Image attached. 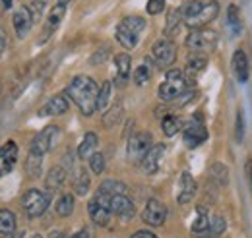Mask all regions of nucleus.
I'll list each match as a JSON object with an SVG mask.
<instances>
[{
	"label": "nucleus",
	"mask_w": 252,
	"mask_h": 238,
	"mask_svg": "<svg viewBox=\"0 0 252 238\" xmlns=\"http://www.w3.org/2000/svg\"><path fill=\"white\" fill-rule=\"evenodd\" d=\"M163 153H165V146H163V144H158V146H152V149L144 155V159H142V169H144L146 175L158 173L159 161H161Z\"/></svg>",
	"instance_id": "nucleus-11"
},
{
	"label": "nucleus",
	"mask_w": 252,
	"mask_h": 238,
	"mask_svg": "<svg viewBox=\"0 0 252 238\" xmlns=\"http://www.w3.org/2000/svg\"><path fill=\"white\" fill-rule=\"evenodd\" d=\"M196 194V180L192 178L190 173H183L181 175V182H179V196H177V202L179 204H189L192 202Z\"/></svg>",
	"instance_id": "nucleus-16"
},
{
	"label": "nucleus",
	"mask_w": 252,
	"mask_h": 238,
	"mask_svg": "<svg viewBox=\"0 0 252 238\" xmlns=\"http://www.w3.org/2000/svg\"><path fill=\"white\" fill-rule=\"evenodd\" d=\"M90 167H92V171H94L95 175H101V173L105 171V167H107L105 155H103V153H97V151H95L94 155L90 157Z\"/></svg>",
	"instance_id": "nucleus-37"
},
{
	"label": "nucleus",
	"mask_w": 252,
	"mask_h": 238,
	"mask_svg": "<svg viewBox=\"0 0 252 238\" xmlns=\"http://www.w3.org/2000/svg\"><path fill=\"white\" fill-rule=\"evenodd\" d=\"M90 184H92V180H90L88 171H86V169H78L76 178H74V190H76V194L86 196V194L90 192Z\"/></svg>",
	"instance_id": "nucleus-25"
},
{
	"label": "nucleus",
	"mask_w": 252,
	"mask_h": 238,
	"mask_svg": "<svg viewBox=\"0 0 252 238\" xmlns=\"http://www.w3.org/2000/svg\"><path fill=\"white\" fill-rule=\"evenodd\" d=\"M233 72L237 76V80L241 84H247L249 82V74H251V68H249V57L243 49L235 51L233 55Z\"/></svg>",
	"instance_id": "nucleus-13"
},
{
	"label": "nucleus",
	"mask_w": 252,
	"mask_h": 238,
	"mask_svg": "<svg viewBox=\"0 0 252 238\" xmlns=\"http://www.w3.org/2000/svg\"><path fill=\"white\" fill-rule=\"evenodd\" d=\"M6 45H8V37H6V33L0 30V57H2V53L6 51Z\"/></svg>",
	"instance_id": "nucleus-43"
},
{
	"label": "nucleus",
	"mask_w": 252,
	"mask_h": 238,
	"mask_svg": "<svg viewBox=\"0 0 252 238\" xmlns=\"http://www.w3.org/2000/svg\"><path fill=\"white\" fill-rule=\"evenodd\" d=\"M152 134L150 132H138L134 134L130 140H128V146H126V153H128V159L130 161H142L144 155L152 149Z\"/></svg>",
	"instance_id": "nucleus-5"
},
{
	"label": "nucleus",
	"mask_w": 252,
	"mask_h": 238,
	"mask_svg": "<svg viewBox=\"0 0 252 238\" xmlns=\"http://www.w3.org/2000/svg\"><path fill=\"white\" fill-rule=\"evenodd\" d=\"M138 39H140V35H136L134 31H130L126 26H123V24H119L117 26V41L125 47V49H134L136 45H138Z\"/></svg>",
	"instance_id": "nucleus-21"
},
{
	"label": "nucleus",
	"mask_w": 252,
	"mask_h": 238,
	"mask_svg": "<svg viewBox=\"0 0 252 238\" xmlns=\"http://www.w3.org/2000/svg\"><path fill=\"white\" fill-rule=\"evenodd\" d=\"M210 213L204 206L198 208V213H196V221L192 223V233L198 235V237H206L208 233V227H210Z\"/></svg>",
	"instance_id": "nucleus-20"
},
{
	"label": "nucleus",
	"mask_w": 252,
	"mask_h": 238,
	"mask_svg": "<svg viewBox=\"0 0 252 238\" xmlns=\"http://www.w3.org/2000/svg\"><path fill=\"white\" fill-rule=\"evenodd\" d=\"M59 136V128L57 126H47L41 134H37L33 138L32 148H30V153H35V155H45L49 153L53 146H55V140Z\"/></svg>",
	"instance_id": "nucleus-8"
},
{
	"label": "nucleus",
	"mask_w": 252,
	"mask_h": 238,
	"mask_svg": "<svg viewBox=\"0 0 252 238\" xmlns=\"http://www.w3.org/2000/svg\"><path fill=\"white\" fill-rule=\"evenodd\" d=\"M212 45H214L212 35H208V33H204L200 30H192L189 33V37H187V47L194 53H200V51H204V49H208Z\"/></svg>",
	"instance_id": "nucleus-15"
},
{
	"label": "nucleus",
	"mask_w": 252,
	"mask_h": 238,
	"mask_svg": "<svg viewBox=\"0 0 252 238\" xmlns=\"http://www.w3.org/2000/svg\"><path fill=\"white\" fill-rule=\"evenodd\" d=\"M45 4H47V0H33L32 4V16L33 20L37 22V20H41V16H43V10H45Z\"/></svg>",
	"instance_id": "nucleus-40"
},
{
	"label": "nucleus",
	"mask_w": 252,
	"mask_h": 238,
	"mask_svg": "<svg viewBox=\"0 0 252 238\" xmlns=\"http://www.w3.org/2000/svg\"><path fill=\"white\" fill-rule=\"evenodd\" d=\"M10 238H22V237H18V235H10Z\"/></svg>",
	"instance_id": "nucleus-48"
},
{
	"label": "nucleus",
	"mask_w": 252,
	"mask_h": 238,
	"mask_svg": "<svg viewBox=\"0 0 252 238\" xmlns=\"http://www.w3.org/2000/svg\"><path fill=\"white\" fill-rule=\"evenodd\" d=\"M247 175H249V182H251V188H252V159L247 163Z\"/></svg>",
	"instance_id": "nucleus-45"
},
{
	"label": "nucleus",
	"mask_w": 252,
	"mask_h": 238,
	"mask_svg": "<svg viewBox=\"0 0 252 238\" xmlns=\"http://www.w3.org/2000/svg\"><path fill=\"white\" fill-rule=\"evenodd\" d=\"M88 211H90V217H92V221H94L95 225H99V227H105L107 223H109V219H111V208H107V206H103L101 202H97V200H92L90 204H88Z\"/></svg>",
	"instance_id": "nucleus-17"
},
{
	"label": "nucleus",
	"mask_w": 252,
	"mask_h": 238,
	"mask_svg": "<svg viewBox=\"0 0 252 238\" xmlns=\"http://www.w3.org/2000/svg\"><path fill=\"white\" fill-rule=\"evenodd\" d=\"M16 231V215L10 209H0V235L10 237Z\"/></svg>",
	"instance_id": "nucleus-23"
},
{
	"label": "nucleus",
	"mask_w": 252,
	"mask_h": 238,
	"mask_svg": "<svg viewBox=\"0 0 252 238\" xmlns=\"http://www.w3.org/2000/svg\"><path fill=\"white\" fill-rule=\"evenodd\" d=\"M64 14H66V6L64 4H57V6H53L51 8V14H49V20H47V26H45V33H43V37H41V41H45L53 31L59 28V24L63 22Z\"/></svg>",
	"instance_id": "nucleus-19"
},
{
	"label": "nucleus",
	"mask_w": 252,
	"mask_h": 238,
	"mask_svg": "<svg viewBox=\"0 0 252 238\" xmlns=\"http://www.w3.org/2000/svg\"><path fill=\"white\" fill-rule=\"evenodd\" d=\"M33 22H35V20H33L32 10H30L28 6H22V8L14 14V28H16V33H18L20 39H24V37L30 33Z\"/></svg>",
	"instance_id": "nucleus-10"
},
{
	"label": "nucleus",
	"mask_w": 252,
	"mask_h": 238,
	"mask_svg": "<svg viewBox=\"0 0 252 238\" xmlns=\"http://www.w3.org/2000/svg\"><path fill=\"white\" fill-rule=\"evenodd\" d=\"M150 76H152V68H150L148 64H142V66H138L136 72H134V82H136L138 86H144V84L150 82Z\"/></svg>",
	"instance_id": "nucleus-36"
},
{
	"label": "nucleus",
	"mask_w": 252,
	"mask_h": 238,
	"mask_svg": "<svg viewBox=\"0 0 252 238\" xmlns=\"http://www.w3.org/2000/svg\"><path fill=\"white\" fill-rule=\"evenodd\" d=\"M181 24H183V14H181V10H171V12H169V16H167V28H165L169 39H171L173 35H177V33H179Z\"/></svg>",
	"instance_id": "nucleus-28"
},
{
	"label": "nucleus",
	"mask_w": 252,
	"mask_h": 238,
	"mask_svg": "<svg viewBox=\"0 0 252 238\" xmlns=\"http://www.w3.org/2000/svg\"><path fill=\"white\" fill-rule=\"evenodd\" d=\"M74 211V196L72 194H64L63 198L57 202V213L61 217H70Z\"/></svg>",
	"instance_id": "nucleus-32"
},
{
	"label": "nucleus",
	"mask_w": 252,
	"mask_h": 238,
	"mask_svg": "<svg viewBox=\"0 0 252 238\" xmlns=\"http://www.w3.org/2000/svg\"><path fill=\"white\" fill-rule=\"evenodd\" d=\"M32 238H41V237H39V235H35V237H32Z\"/></svg>",
	"instance_id": "nucleus-49"
},
{
	"label": "nucleus",
	"mask_w": 252,
	"mask_h": 238,
	"mask_svg": "<svg viewBox=\"0 0 252 238\" xmlns=\"http://www.w3.org/2000/svg\"><path fill=\"white\" fill-rule=\"evenodd\" d=\"M121 111H123V109H121V105L117 103V105L113 107L111 113H105V117H103L105 124H107V126H113L115 122H119V119H121Z\"/></svg>",
	"instance_id": "nucleus-38"
},
{
	"label": "nucleus",
	"mask_w": 252,
	"mask_h": 238,
	"mask_svg": "<svg viewBox=\"0 0 252 238\" xmlns=\"http://www.w3.org/2000/svg\"><path fill=\"white\" fill-rule=\"evenodd\" d=\"M130 238H158V237L154 233H150V231H136Z\"/></svg>",
	"instance_id": "nucleus-42"
},
{
	"label": "nucleus",
	"mask_w": 252,
	"mask_h": 238,
	"mask_svg": "<svg viewBox=\"0 0 252 238\" xmlns=\"http://www.w3.org/2000/svg\"><path fill=\"white\" fill-rule=\"evenodd\" d=\"M163 8H165V0H148V14H152V16H156V14H161L163 12Z\"/></svg>",
	"instance_id": "nucleus-41"
},
{
	"label": "nucleus",
	"mask_w": 252,
	"mask_h": 238,
	"mask_svg": "<svg viewBox=\"0 0 252 238\" xmlns=\"http://www.w3.org/2000/svg\"><path fill=\"white\" fill-rule=\"evenodd\" d=\"M64 178H66V173H64L63 167H55V169H51L49 175H47V188H49L51 192L59 190V188L64 184Z\"/></svg>",
	"instance_id": "nucleus-26"
},
{
	"label": "nucleus",
	"mask_w": 252,
	"mask_h": 238,
	"mask_svg": "<svg viewBox=\"0 0 252 238\" xmlns=\"http://www.w3.org/2000/svg\"><path fill=\"white\" fill-rule=\"evenodd\" d=\"M68 111V99L64 95H55L47 101V105L39 111V117H61Z\"/></svg>",
	"instance_id": "nucleus-14"
},
{
	"label": "nucleus",
	"mask_w": 252,
	"mask_h": 238,
	"mask_svg": "<svg viewBox=\"0 0 252 238\" xmlns=\"http://www.w3.org/2000/svg\"><path fill=\"white\" fill-rule=\"evenodd\" d=\"M97 144H99L97 134H95V132H88V134L84 136V142H82L80 148H78V157H80V159H88V157H92V155L95 153Z\"/></svg>",
	"instance_id": "nucleus-22"
},
{
	"label": "nucleus",
	"mask_w": 252,
	"mask_h": 238,
	"mask_svg": "<svg viewBox=\"0 0 252 238\" xmlns=\"http://www.w3.org/2000/svg\"><path fill=\"white\" fill-rule=\"evenodd\" d=\"M49 194L47 192H41V190H30L24 194L22 198V208L26 211L28 217H41L45 213V209L49 208Z\"/></svg>",
	"instance_id": "nucleus-4"
},
{
	"label": "nucleus",
	"mask_w": 252,
	"mask_h": 238,
	"mask_svg": "<svg viewBox=\"0 0 252 238\" xmlns=\"http://www.w3.org/2000/svg\"><path fill=\"white\" fill-rule=\"evenodd\" d=\"M161 128H163L165 136L173 138V136H177L183 130V120L179 119V117H175V115H167L165 119L161 120Z\"/></svg>",
	"instance_id": "nucleus-24"
},
{
	"label": "nucleus",
	"mask_w": 252,
	"mask_h": 238,
	"mask_svg": "<svg viewBox=\"0 0 252 238\" xmlns=\"http://www.w3.org/2000/svg\"><path fill=\"white\" fill-rule=\"evenodd\" d=\"M16 159H18V148L14 142H8L6 146L0 148V177L8 175L14 169Z\"/></svg>",
	"instance_id": "nucleus-12"
},
{
	"label": "nucleus",
	"mask_w": 252,
	"mask_h": 238,
	"mask_svg": "<svg viewBox=\"0 0 252 238\" xmlns=\"http://www.w3.org/2000/svg\"><path fill=\"white\" fill-rule=\"evenodd\" d=\"M206 64H208V59H206L204 55L196 53V55H192V57L189 59V64H187V72H189L190 76H196L200 70H204V68H206Z\"/></svg>",
	"instance_id": "nucleus-31"
},
{
	"label": "nucleus",
	"mask_w": 252,
	"mask_h": 238,
	"mask_svg": "<svg viewBox=\"0 0 252 238\" xmlns=\"http://www.w3.org/2000/svg\"><path fill=\"white\" fill-rule=\"evenodd\" d=\"M111 211L117 213V215H121V217H125V219H130V217L134 215L136 208H134L132 200L126 198L125 194H117V196H113V200H111Z\"/></svg>",
	"instance_id": "nucleus-18"
},
{
	"label": "nucleus",
	"mask_w": 252,
	"mask_h": 238,
	"mask_svg": "<svg viewBox=\"0 0 252 238\" xmlns=\"http://www.w3.org/2000/svg\"><path fill=\"white\" fill-rule=\"evenodd\" d=\"M142 219H144V223H148L152 227H161L167 219V208L159 200H150L142 211Z\"/></svg>",
	"instance_id": "nucleus-9"
},
{
	"label": "nucleus",
	"mask_w": 252,
	"mask_h": 238,
	"mask_svg": "<svg viewBox=\"0 0 252 238\" xmlns=\"http://www.w3.org/2000/svg\"><path fill=\"white\" fill-rule=\"evenodd\" d=\"M183 140H185V146L190 149L200 148L206 140H208V130L202 122H196L192 120L189 124L183 126Z\"/></svg>",
	"instance_id": "nucleus-7"
},
{
	"label": "nucleus",
	"mask_w": 252,
	"mask_h": 238,
	"mask_svg": "<svg viewBox=\"0 0 252 238\" xmlns=\"http://www.w3.org/2000/svg\"><path fill=\"white\" fill-rule=\"evenodd\" d=\"M101 190H105V192L111 194V196H117V194H125L126 184L125 182H119V180H105V182L101 184Z\"/></svg>",
	"instance_id": "nucleus-35"
},
{
	"label": "nucleus",
	"mask_w": 252,
	"mask_h": 238,
	"mask_svg": "<svg viewBox=\"0 0 252 238\" xmlns=\"http://www.w3.org/2000/svg\"><path fill=\"white\" fill-rule=\"evenodd\" d=\"M66 95L76 103V107L82 111V115L92 117L97 111V97H99V86L90 76H76L68 88Z\"/></svg>",
	"instance_id": "nucleus-1"
},
{
	"label": "nucleus",
	"mask_w": 252,
	"mask_h": 238,
	"mask_svg": "<svg viewBox=\"0 0 252 238\" xmlns=\"http://www.w3.org/2000/svg\"><path fill=\"white\" fill-rule=\"evenodd\" d=\"M187 89V78H185V72L173 68L167 72L165 76V82L159 86L158 95L161 101H173L177 97H181Z\"/></svg>",
	"instance_id": "nucleus-3"
},
{
	"label": "nucleus",
	"mask_w": 252,
	"mask_h": 238,
	"mask_svg": "<svg viewBox=\"0 0 252 238\" xmlns=\"http://www.w3.org/2000/svg\"><path fill=\"white\" fill-rule=\"evenodd\" d=\"M41 165H43V155L30 153L28 163H26V169H28V175H30L32 178H37V177L41 175Z\"/></svg>",
	"instance_id": "nucleus-33"
},
{
	"label": "nucleus",
	"mask_w": 252,
	"mask_h": 238,
	"mask_svg": "<svg viewBox=\"0 0 252 238\" xmlns=\"http://www.w3.org/2000/svg\"><path fill=\"white\" fill-rule=\"evenodd\" d=\"M49 238H64L63 237V233H59V231H55V233H53V235H51V237Z\"/></svg>",
	"instance_id": "nucleus-46"
},
{
	"label": "nucleus",
	"mask_w": 252,
	"mask_h": 238,
	"mask_svg": "<svg viewBox=\"0 0 252 238\" xmlns=\"http://www.w3.org/2000/svg\"><path fill=\"white\" fill-rule=\"evenodd\" d=\"M243 136H245V117H243V111H239L237 113V128H235V138L239 144L243 142Z\"/></svg>",
	"instance_id": "nucleus-39"
},
{
	"label": "nucleus",
	"mask_w": 252,
	"mask_h": 238,
	"mask_svg": "<svg viewBox=\"0 0 252 238\" xmlns=\"http://www.w3.org/2000/svg\"><path fill=\"white\" fill-rule=\"evenodd\" d=\"M115 66H117V72H119V78L125 82L126 78L130 76V68H132V59L126 55V53H121L115 57Z\"/></svg>",
	"instance_id": "nucleus-29"
},
{
	"label": "nucleus",
	"mask_w": 252,
	"mask_h": 238,
	"mask_svg": "<svg viewBox=\"0 0 252 238\" xmlns=\"http://www.w3.org/2000/svg\"><path fill=\"white\" fill-rule=\"evenodd\" d=\"M227 26L235 35H239L243 31V22H241V16H239V8L235 4H231L227 8Z\"/></svg>",
	"instance_id": "nucleus-27"
},
{
	"label": "nucleus",
	"mask_w": 252,
	"mask_h": 238,
	"mask_svg": "<svg viewBox=\"0 0 252 238\" xmlns=\"http://www.w3.org/2000/svg\"><path fill=\"white\" fill-rule=\"evenodd\" d=\"M68 2H70V0H59V4H64V6H66Z\"/></svg>",
	"instance_id": "nucleus-47"
},
{
	"label": "nucleus",
	"mask_w": 252,
	"mask_h": 238,
	"mask_svg": "<svg viewBox=\"0 0 252 238\" xmlns=\"http://www.w3.org/2000/svg\"><path fill=\"white\" fill-rule=\"evenodd\" d=\"M225 219L221 217V215H214V217H210V227H208V233H206V237H220L221 233L225 231Z\"/></svg>",
	"instance_id": "nucleus-34"
},
{
	"label": "nucleus",
	"mask_w": 252,
	"mask_h": 238,
	"mask_svg": "<svg viewBox=\"0 0 252 238\" xmlns=\"http://www.w3.org/2000/svg\"><path fill=\"white\" fill-rule=\"evenodd\" d=\"M111 91H113V86L111 82H105L101 88H99V97H97V111L101 113H107V105L111 101Z\"/></svg>",
	"instance_id": "nucleus-30"
},
{
	"label": "nucleus",
	"mask_w": 252,
	"mask_h": 238,
	"mask_svg": "<svg viewBox=\"0 0 252 238\" xmlns=\"http://www.w3.org/2000/svg\"><path fill=\"white\" fill-rule=\"evenodd\" d=\"M70 238H92V231L90 229H82V231H78L76 235H72Z\"/></svg>",
	"instance_id": "nucleus-44"
},
{
	"label": "nucleus",
	"mask_w": 252,
	"mask_h": 238,
	"mask_svg": "<svg viewBox=\"0 0 252 238\" xmlns=\"http://www.w3.org/2000/svg\"><path fill=\"white\" fill-rule=\"evenodd\" d=\"M154 59H156L159 68H169L177 60V47L169 37L159 39L154 45Z\"/></svg>",
	"instance_id": "nucleus-6"
},
{
	"label": "nucleus",
	"mask_w": 252,
	"mask_h": 238,
	"mask_svg": "<svg viewBox=\"0 0 252 238\" xmlns=\"http://www.w3.org/2000/svg\"><path fill=\"white\" fill-rule=\"evenodd\" d=\"M181 14H183V22L189 26L190 30H200V28L212 24L218 18L220 4L216 0H212V2L190 0L187 4H183Z\"/></svg>",
	"instance_id": "nucleus-2"
}]
</instances>
